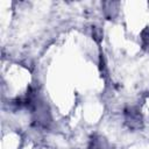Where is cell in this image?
<instances>
[{
	"label": "cell",
	"instance_id": "cell-1",
	"mask_svg": "<svg viewBox=\"0 0 149 149\" xmlns=\"http://www.w3.org/2000/svg\"><path fill=\"white\" fill-rule=\"evenodd\" d=\"M123 120H125V125L132 130H140L144 126L142 113L135 106H129V107L125 108Z\"/></svg>",
	"mask_w": 149,
	"mask_h": 149
},
{
	"label": "cell",
	"instance_id": "cell-2",
	"mask_svg": "<svg viewBox=\"0 0 149 149\" xmlns=\"http://www.w3.org/2000/svg\"><path fill=\"white\" fill-rule=\"evenodd\" d=\"M87 149H111V148L105 137H102L101 135L94 134L91 136V139L88 141Z\"/></svg>",
	"mask_w": 149,
	"mask_h": 149
},
{
	"label": "cell",
	"instance_id": "cell-3",
	"mask_svg": "<svg viewBox=\"0 0 149 149\" xmlns=\"http://www.w3.org/2000/svg\"><path fill=\"white\" fill-rule=\"evenodd\" d=\"M104 6V13L108 19H112L118 13V7H119V2H114V1H107L102 3Z\"/></svg>",
	"mask_w": 149,
	"mask_h": 149
},
{
	"label": "cell",
	"instance_id": "cell-4",
	"mask_svg": "<svg viewBox=\"0 0 149 149\" xmlns=\"http://www.w3.org/2000/svg\"><path fill=\"white\" fill-rule=\"evenodd\" d=\"M141 41L144 48L149 49V27H146L141 33Z\"/></svg>",
	"mask_w": 149,
	"mask_h": 149
}]
</instances>
